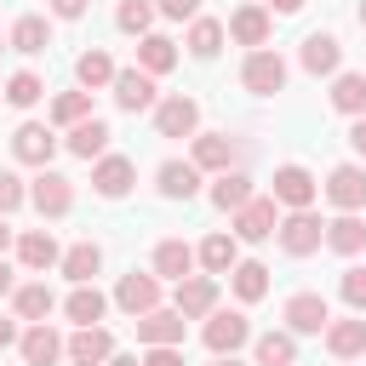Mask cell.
<instances>
[{
    "instance_id": "1",
    "label": "cell",
    "mask_w": 366,
    "mask_h": 366,
    "mask_svg": "<svg viewBox=\"0 0 366 366\" xmlns=\"http://www.w3.org/2000/svg\"><path fill=\"white\" fill-rule=\"evenodd\" d=\"M274 234H280V252H286V257H309V252H320V240H326V223H320L315 212H286Z\"/></svg>"
},
{
    "instance_id": "2",
    "label": "cell",
    "mask_w": 366,
    "mask_h": 366,
    "mask_svg": "<svg viewBox=\"0 0 366 366\" xmlns=\"http://www.w3.org/2000/svg\"><path fill=\"white\" fill-rule=\"evenodd\" d=\"M200 337H206V349H212V355H234V349L252 337V320H246L240 309H212Z\"/></svg>"
},
{
    "instance_id": "3",
    "label": "cell",
    "mask_w": 366,
    "mask_h": 366,
    "mask_svg": "<svg viewBox=\"0 0 366 366\" xmlns=\"http://www.w3.org/2000/svg\"><path fill=\"white\" fill-rule=\"evenodd\" d=\"M11 154H17L23 166L46 172V166H51V154H57V137H51V126H40V120H23V126L11 132Z\"/></svg>"
},
{
    "instance_id": "4",
    "label": "cell",
    "mask_w": 366,
    "mask_h": 366,
    "mask_svg": "<svg viewBox=\"0 0 366 366\" xmlns=\"http://www.w3.org/2000/svg\"><path fill=\"white\" fill-rule=\"evenodd\" d=\"M320 194L315 172L309 166H274V206H292V212H309Z\"/></svg>"
},
{
    "instance_id": "5",
    "label": "cell",
    "mask_w": 366,
    "mask_h": 366,
    "mask_svg": "<svg viewBox=\"0 0 366 366\" xmlns=\"http://www.w3.org/2000/svg\"><path fill=\"white\" fill-rule=\"evenodd\" d=\"M29 200H34V212H40V217H63V212L74 206V183H69L63 172H51V166H46V172L29 183Z\"/></svg>"
},
{
    "instance_id": "6",
    "label": "cell",
    "mask_w": 366,
    "mask_h": 366,
    "mask_svg": "<svg viewBox=\"0 0 366 366\" xmlns=\"http://www.w3.org/2000/svg\"><path fill=\"white\" fill-rule=\"evenodd\" d=\"M114 303L132 315V320H143L149 309H160V274H120V286H114Z\"/></svg>"
},
{
    "instance_id": "7",
    "label": "cell",
    "mask_w": 366,
    "mask_h": 366,
    "mask_svg": "<svg viewBox=\"0 0 366 366\" xmlns=\"http://www.w3.org/2000/svg\"><path fill=\"white\" fill-rule=\"evenodd\" d=\"M280 315H286V326H292V332H303V337H315V332H326V326H332V309H326V297H320V292H292Z\"/></svg>"
},
{
    "instance_id": "8",
    "label": "cell",
    "mask_w": 366,
    "mask_h": 366,
    "mask_svg": "<svg viewBox=\"0 0 366 366\" xmlns=\"http://www.w3.org/2000/svg\"><path fill=\"white\" fill-rule=\"evenodd\" d=\"M194 126H200V103L194 97H166V103H154V132L160 137H194Z\"/></svg>"
},
{
    "instance_id": "9",
    "label": "cell",
    "mask_w": 366,
    "mask_h": 366,
    "mask_svg": "<svg viewBox=\"0 0 366 366\" xmlns=\"http://www.w3.org/2000/svg\"><path fill=\"white\" fill-rule=\"evenodd\" d=\"M183 320H206L212 309H217V274H189V280H177V303H172Z\"/></svg>"
},
{
    "instance_id": "10",
    "label": "cell",
    "mask_w": 366,
    "mask_h": 366,
    "mask_svg": "<svg viewBox=\"0 0 366 366\" xmlns=\"http://www.w3.org/2000/svg\"><path fill=\"white\" fill-rule=\"evenodd\" d=\"M240 80H246V92H252V97H274V92L286 86V63H280L274 51H252V57H246V69H240Z\"/></svg>"
},
{
    "instance_id": "11",
    "label": "cell",
    "mask_w": 366,
    "mask_h": 366,
    "mask_svg": "<svg viewBox=\"0 0 366 366\" xmlns=\"http://www.w3.org/2000/svg\"><path fill=\"white\" fill-rule=\"evenodd\" d=\"M234 160H240V143L229 132H200L194 137V166L200 172H217L223 177V172H234Z\"/></svg>"
},
{
    "instance_id": "12",
    "label": "cell",
    "mask_w": 366,
    "mask_h": 366,
    "mask_svg": "<svg viewBox=\"0 0 366 366\" xmlns=\"http://www.w3.org/2000/svg\"><path fill=\"white\" fill-rule=\"evenodd\" d=\"M280 229V212H274V194H257L252 206L234 212V240H269Z\"/></svg>"
},
{
    "instance_id": "13",
    "label": "cell",
    "mask_w": 366,
    "mask_h": 366,
    "mask_svg": "<svg viewBox=\"0 0 366 366\" xmlns=\"http://www.w3.org/2000/svg\"><path fill=\"white\" fill-rule=\"evenodd\" d=\"M137 343L143 349H183V315L177 309H149L143 320H137Z\"/></svg>"
},
{
    "instance_id": "14",
    "label": "cell",
    "mask_w": 366,
    "mask_h": 366,
    "mask_svg": "<svg viewBox=\"0 0 366 366\" xmlns=\"http://www.w3.org/2000/svg\"><path fill=\"white\" fill-rule=\"evenodd\" d=\"M326 200H332L337 212H360V206H366V166H332Z\"/></svg>"
},
{
    "instance_id": "15",
    "label": "cell",
    "mask_w": 366,
    "mask_h": 366,
    "mask_svg": "<svg viewBox=\"0 0 366 366\" xmlns=\"http://www.w3.org/2000/svg\"><path fill=\"white\" fill-rule=\"evenodd\" d=\"M109 92H114V103H120L126 114H137V109H154V74H143V69H120Z\"/></svg>"
},
{
    "instance_id": "16",
    "label": "cell",
    "mask_w": 366,
    "mask_h": 366,
    "mask_svg": "<svg viewBox=\"0 0 366 366\" xmlns=\"http://www.w3.org/2000/svg\"><path fill=\"white\" fill-rule=\"evenodd\" d=\"M132 177H137V166H132L126 154H103V160L92 166V189H97L103 200H120V194L132 189Z\"/></svg>"
},
{
    "instance_id": "17",
    "label": "cell",
    "mask_w": 366,
    "mask_h": 366,
    "mask_svg": "<svg viewBox=\"0 0 366 366\" xmlns=\"http://www.w3.org/2000/svg\"><path fill=\"white\" fill-rule=\"evenodd\" d=\"M17 343H23V366H57V360L69 355V343H63V337H57L46 320H40V326H29Z\"/></svg>"
},
{
    "instance_id": "18",
    "label": "cell",
    "mask_w": 366,
    "mask_h": 366,
    "mask_svg": "<svg viewBox=\"0 0 366 366\" xmlns=\"http://www.w3.org/2000/svg\"><path fill=\"white\" fill-rule=\"evenodd\" d=\"M154 183H160L166 200H194V194H200V166H194V160H166V166L154 172Z\"/></svg>"
},
{
    "instance_id": "19",
    "label": "cell",
    "mask_w": 366,
    "mask_h": 366,
    "mask_svg": "<svg viewBox=\"0 0 366 366\" xmlns=\"http://www.w3.org/2000/svg\"><path fill=\"white\" fill-rule=\"evenodd\" d=\"M17 263H23L29 274H40V269H51V263H63V252H57V240H51V229H29V234H17Z\"/></svg>"
},
{
    "instance_id": "20",
    "label": "cell",
    "mask_w": 366,
    "mask_h": 366,
    "mask_svg": "<svg viewBox=\"0 0 366 366\" xmlns=\"http://www.w3.org/2000/svg\"><path fill=\"white\" fill-rule=\"evenodd\" d=\"M109 355H114V337L103 326H74V337H69V360L74 366H103Z\"/></svg>"
},
{
    "instance_id": "21",
    "label": "cell",
    "mask_w": 366,
    "mask_h": 366,
    "mask_svg": "<svg viewBox=\"0 0 366 366\" xmlns=\"http://www.w3.org/2000/svg\"><path fill=\"white\" fill-rule=\"evenodd\" d=\"M229 34H234L240 46H252V51H263V46H269V6H240V11L229 17Z\"/></svg>"
},
{
    "instance_id": "22",
    "label": "cell",
    "mask_w": 366,
    "mask_h": 366,
    "mask_svg": "<svg viewBox=\"0 0 366 366\" xmlns=\"http://www.w3.org/2000/svg\"><path fill=\"white\" fill-rule=\"evenodd\" d=\"M69 154H80V160H103V149H109V120H80V126H69Z\"/></svg>"
},
{
    "instance_id": "23",
    "label": "cell",
    "mask_w": 366,
    "mask_h": 366,
    "mask_svg": "<svg viewBox=\"0 0 366 366\" xmlns=\"http://www.w3.org/2000/svg\"><path fill=\"white\" fill-rule=\"evenodd\" d=\"M194 257H200L206 274H234V263H240V240H234V234H206Z\"/></svg>"
},
{
    "instance_id": "24",
    "label": "cell",
    "mask_w": 366,
    "mask_h": 366,
    "mask_svg": "<svg viewBox=\"0 0 366 366\" xmlns=\"http://www.w3.org/2000/svg\"><path fill=\"white\" fill-rule=\"evenodd\" d=\"M194 263H200V257H194L189 240H160V246H154V274H166V280H189Z\"/></svg>"
},
{
    "instance_id": "25",
    "label": "cell",
    "mask_w": 366,
    "mask_h": 366,
    "mask_svg": "<svg viewBox=\"0 0 366 366\" xmlns=\"http://www.w3.org/2000/svg\"><path fill=\"white\" fill-rule=\"evenodd\" d=\"M326 349H332L337 360H355V355H366V320H360V315H349V320H332V326H326Z\"/></svg>"
},
{
    "instance_id": "26",
    "label": "cell",
    "mask_w": 366,
    "mask_h": 366,
    "mask_svg": "<svg viewBox=\"0 0 366 366\" xmlns=\"http://www.w3.org/2000/svg\"><path fill=\"white\" fill-rule=\"evenodd\" d=\"M337 63H343V46H337V34H309L303 40V69L309 74H337Z\"/></svg>"
},
{
    "instance_id": "27",
    "label": "cell",
    "mask_w": 366,
    "mask_h": 366,
    "mask_svg": "<svg viewBox=\"0 0 366 366\" xmlns=\"http://www.w3.org/2000/svg\"><path fill=\"white\" fill-rule=\"evenodd\" d=\"M114 74H120V69H114V57H109V51H97V46L74 57V80H80V92H97V86H114Z\"/></svg>"
},
{
    "instance_id": "28",
    "label": "cell",
    "mask_w": 366,
    "mask_h": 366,
    "mask_svg": "<svg viewBox=\"0 0 366 366\" xmlns=\"http://www.w3.org/2000/svg\"><path fill=\"white\" fill-rule=\"evenodd\" d=\"M252 200H257V189H252L246 172H223V177L212 183V206H217V212H240V206H252Z\"/></svg>"
},
{
    "instance_id": "29",
    "label": "cell",
    "mask_w": 366,
    "mask_h": 366,
    "mask_svg": "<svg viewBox=\"0 0 366 366\" xmlns=\"http://www.w3.org/2000/svg\"><path fill=\"white\" fill-rule=\"evenodd\" d=\"M97 269H103V246H97V240H80V246L63 252V274H69L74 286H92Z\"/></svg>"
},
{
    "instance_id": "30",
    "label": "cell",
    "mask_w": 366,
    "mask_h": 366,
    "mask_svg": "<svg viewBox=\"0 0 366 366\" xmlns=\"http://www.w3.org/2000/svg\"><path fill=\"white\" fill-rule=\"evenodd\" d=\"M11 303H17V320H34V326H40V320L57 309V297H51V286H46V280L17 286V292H11Z\"/></svg>"
},
{
    "instance_id": "31",
    "label": "cell",
    "mask_w": 366,
    "mask_h": 366,
    "mask_svg": "<svg viewBox=\"0 0 366 366\" xmlns=\"http://www.w3.org/2000/svg\"><path fill=\"white\" fill-rule=\"evenodd\" d=\"M103 309H109V297H103L97 286H74V292L63 297V315H69L74 326H97V320H103Z\"/></svg>"
},
{
    "instance_id": "32",
    "label": "cell",
    "mask_w": 366,
    "mask_h": 366,
    "mask_svg": "<svg viewBox=\"0 0 366 366\" xmlns=\"http://www.w3.org/2000/svg\"><path fill=\"white\" fill-rule=\"evenodd\" d=\"M6 40H11V51H29V57H34V51H46V46H51V23L29 11V17H17V23H11V34H6Z\"/></svg>"
},
{
    "instance_id": "33",
    "label": "cell",
    "mask_w": 366,
    "mask_h": 366,
    "mask_svg": "<svg viewBox=\"0 0 366 366\" xmlns=\"http://www.w3.org/2000/svg\"><path fill=\"white\" fill-rule=\"evenodd\" d=\"M326 246H332L337 257H355V252L366 246V223H360L355 212H343L337 223H326Z\"/></svg>"
},
{
    "instance_id": "34",
    "label": "cell",
    "mask_w": 366,
    "mask_h": 366,
    "mask_svg": "<svg viewBox=\"0 0 366 366\" xmlns=\"http://www.w3.org/2000/svg\"><path fill=\"white\" fill-rule=\"evenodd\" d=\"M172 63H177V46H172L166 34H143V40H137V69H143V74H166Z\"/></svg>"
},
{
    "instance_id": "35",
    "label": "cell",
    "mask_w": 366,
    "mask_h": 366,
    "mask_svg": "<svg viewBox=\"0 0 366 366\" xmlns=\"http://www.w3.org/2000/svg\"><path fill=\"white\" fill-rule=\"evenodd\" d=\"M332 109L360 120V114H366V74H337V80H332Z\"/></svg>"
},
{
    "instance_id": "36",
    "label": "cell",
    "mask_w": 366,
    "mask_h": 366,
    "mask_svg": "<svg viewBox=\"0 0 366 366\" xmlns=\"http://www.w3.org/2000/svg\"><path fill=\"white\" fill-rule=\"evenodd\" d=\"M252 355H257V366H297V343H292V332H263V337L252 343Z\"/></svg>"
},
{
    "instance_id": "37",
    "label": "cell",
    "mask_w": 366,
    "mask_h": 366,
    "mask_svg": "<svg viewBox=\"0 0 366 366\" xmlns=\"http://www.w3.org/2000/svg\"><path fill=\"white\" fill-rule=\"evenodd\" d=\"M217 46H223V23H217V17H194V23H189V57L212 63Z\"/></svg>"
},
{
    "instance_id": "38",
    "label": "cell",
    "mask_w": 366,
    "mask_h": 366,
    "mask_svg": "<svg viewBox=\"0 0 366 366\" xmlns=\"http://www.w3.org/2000/svg\"><path fill=\"white\" fill-rule=\"evenodd\" d=\"M229 280H234V297H240V303H257V297L269 292V269H263L257 257L234 263V274H229Z\"/></svg>"
},
{
    "instance_id": "39",
    "label": "cell",
    "mask_w": 366,
    "mask_h": 366,
    "mask_svg": "<svg viewBox=\"0 0 366 366\" xmlns=\"http://www.w3.org/2000/svg\"><path fill=\"white\" fill-rule=\"evenodd\" d=\"M51 120H57V126L92 120V92H63V97H51Z\"/></svg>"
},
{
    "instance_id": "40",
    "label": "cell",
    "mask_w": 366,
    "mask_h": 366,
    "mask_svg": "<svg viewBox=\"0 0 366 366\" xmlns=\"http://www.w3.org/2000/svg\"><path fill=\"white\" fill-rule=\"evenodd\" d=\"M40 92H46V80H40V74H29V69H17V74L6 80V103H11V109L40 103Z\"/></svg>"
},
{
    "instance_id": "41",
    "label": "cell",
    "mask_w": 366,
    "mask_h": 366,
    "mask_svg": "<svg viewBox=\"0 0 366 366\" xmlns=\"http://www.w3.org/2000/svg\"><path fill=\"white\" fill-rule=\"evenodd\" d=\"M114 23L126 29V34H149V23H154V0H120V11H114Z\"/></svg>"
},
{
    "instance_id": "42",
    "label": "cell",
    "mask_w": 366,
    "mask_h": 366,
    "mask_svg": "<svg viewBox=\"0 0 366 366\" xmlns=\"http://www.w3.org/2000/svg\"><path fill=\"white\" fill-rule=\"evenodd\" d=\"M337 292H343V303H349L355 315H366V269H343Z\"/></svg>"
},
{
    "instance_id": "43",
    "label": "cell",
    "mask_w": 366,
    "mask_h": 366,
    "mask_svg": "<svg viewBox=\"0 0 366 366\" xmlns=\"http://www.w3.org/2000/svg\"><path fill=\"white\" fill-rule=\"evenodd\" d=\"M23 200H29V189H23V177H17V172H0V217H6V212H17Z\"/></svg>"
},
{
    "instance_id": "44",
    "label": "cell",
    "mask_w": 366,
    "mask_h": 366,
    "mask_svg": "<svg viewBox=\"0 0 366 366\" xmlns=\"http://www.w3.org/2000/svg\"><path fill=\"white\" fill-rule=\"evenodd\" d=\"M154 11H160V17H177V23H183V17H200V0H154Z\"/></svg>"
},
{
    "instance_id": "45",
    "label": "cell",
    "mask_w": 366,
    "mask_h": 366,
    "mask_svg": "<svg viewBox=\"0 0 366 366\" xmlns=\"http://www.w3.org/2000/svg\"><path fill=\"white\" fill-rule=\"evenodd\" d=\"M143 366H183V349H143Z\"/></svg>"
},
{
    "instance_id": "46",
    "label": "cell",
    "mask_w": 366,
    "mask_h": 366,
    "mask_svg": "<svg viewBox=\"0 0 366 366\" xmlns=\"http://www.w3.org/2000/svg\"><path fill=\"white\" fill-rule=\"evenodd\" d=\"M51 11H57V17H69V23H74V17H86V0H51Z\"/></svg>"
},
{
    "instance_id": "47",
    "label": "cell",
    "mask_w": 366,
    "mask_h": 366,
    "mask_svg": "<svg viewBox=\"0 0 366 366\" xmlns=\"http://www.w3.org/2000/svg\"><path fill=\"white\" fill-rule=\"evenodd\" d=\"M349 149H355V154H360V160H366V114H360V120H355V126H349Z\"/></svg>"
},
{
    "instance_id": "48",
    "label": "cell",
    "mask_w": 366,
    "mask_h": 366,
    "mask_svg": "<svg viewBox=\"0 0 366 366\" xmlns=\"http://www.w3.org/2000/svg\"><path fill=\"white\" fill-rule=\"evenodd\" d=\"M11 292H17V274H11V263L0 257V297H11Z\"/></svg>"
},
{
    "instance_id": "49",
    "label": "cell",
    "mask_w": 366,
    "mask_h": 366,
    "mask_svg": "<svg viewBox=\"0 0 366 366\" xmlns=\"http://www.w3.org/2000/svg\"><path fill=\"white\" fill-rule=\"evenodd\" d=\"M11 343H17V326H11L6 315H0V349H11Z\"/></svg>"
},
{
    "instance_id": "50",
    "label": "cell",
    "mask_w": 366,
    "mask_h": 366,
    "mask_svg": "<svg viewBox=\"0 0 366 366\" xmlns=\"http://www.w3.org/2000/svg\"><path fill=\"white\" fill-rule=\"evenodd\" d=\"M297 6H303V0H269V11H280V17H292Z\"/></svg>"
},
{
    "instance_id": "51",
    "label": "cell",
    "mask_w": 366,
    "mask_h": 366,
    "mask_svg": "<svg viewBox=\"0 0 366 366\" xmlns=\"http://www.w3.org/2000/svg\"><path fill=\"white\" fill-rule=\"evenodd\" d=\"M103 366H143V360H137V355H109Z\"/></svg>"
},
{
    "instance_id": "52",
    "label": "cell",
    "mask_w": 366,
    "mask_h": 366,
    "mask_svg": "<svg viewBox=\"0 0 366 366\" xmlns=\"http://www.w3.org/2000/svg\"><path fill=\"white\" fill-rule=\"evenodd\" d=\"M6 246H11V229H6V217H0V257H6Z\"/></svg>"
},
{
    "instance_id": "53",
    "label": "cell",
    "mask_w": 366,
    "mask_h": 366,
    "mask_svg": "<svg viewBox=\"0 0 366 366\" xmlns=\"http://www.w3.org/2000/svg\"><path fill=\"white\" fill-rule=\"evenodd\" d=\"M212 366H246V360H234V355H217V360H212Z\"/></svg>"
},
{
    "instance_id": "54",
    "label": "cell",
    "mask_w": 366,
    "mask_h": 366,
    "mask_svg": "<svg viewBox=\"0 0 366 366\" xmlns=\"http://www.w3.org/2000/svg\"><path fill=\"white\" fill-rule=\"evenodd\" d=\"M360 29H366V0H360Z\"/></svg>"
},
{
    "instance_id": "55",
    "label": "cell",
    "mask_w": 366,
    "mask_h": 366,
    "mask_svg": "<svg viewBox=\"0 0 366 366\" xmlns=\"http://www.w3.org/2000/svg\"><path fill=\"white\" fill-rule=\"evenodd\" d=\"M6 46H11V40H0V51H6Z\"/></svg>"
}]
</instances>
